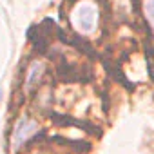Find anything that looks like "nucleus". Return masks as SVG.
<instances>
[{"mask_svg": "<svg viewBox=\"0 0 154 154\" xmlns=\"http://www.w3.org/2000/svg\"><path fill=\"white\" fill-rule=\"evenodd\" d=\"M72 22L84 33H91L96 24V11L91 4H80L72 13Z\"/></svg>", "mask_w": 154, "mask_h": 154, "instance_id": "1", "label": "nucleus"}, {"mask_svg": "<svg viewBox=\"0 0 154 154\" xmlns=\"http://www.w3.org/2000/svg\"><path fill=\"white\" fill-rule=\"evenodd\" d=\"M36 132V123L27 120V118H22L17 127H15V132H13V149H20L24 145V141H27L29 136H33Z\"/></svg>", "mask_w": 154, "mask_h": 154, "instance_id": "2", "label": "nucleus"}, {"mask_svg": "<svg viewBox=\"0 0 154 154\" xmlns=\"http://www.w3.org/2000/svg\"><path fill=\"white\" fill-rule=\"evenodd\" d=\"M143 15L150 26V29L154 31V0H143Z\"/></svg>", "mask_w": 154, "mask_h": 154, "instance_id": "3", "label": "nucleus"}]
</instances>
